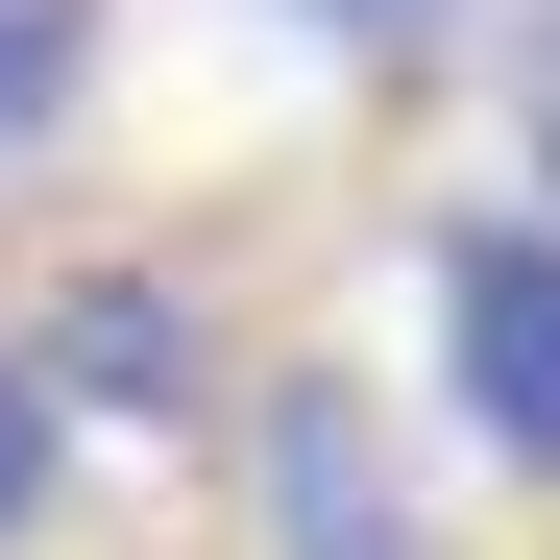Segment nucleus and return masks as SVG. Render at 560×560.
<instances>
[{"label": "nucleus", "mask_w": 560, "mask_h": 560, "mask_svg": "<svg viewBox=\"0 0 560 560\" xmlns=\"http://www.w3.org/2000/svg\"><path fill=\"white\" fill-rule=\"evenodd\" d=\"M439 390L512 488H560V220H439Z\"/></svg>", "instance_id": "1"}, {"label": "nucleus", "mask_w": 560, "mask_h": 560, "mask_svg": "<svg viewBox=\"0 0 560 560\" xmlns=\"http://www.w3.org/2000/svg\"><path fill=\"white\" fill-rule=\"evenodd\" d=\"M244 488H268V560H415V512H390V439H365V390H268L244 415Z\"/></svg>", "instance_id": "2"}, {"label": "nucleus", "mask_w": 560, "mask_h": 560, "mask_svg": "<svg viewBox=\"0 0 560 560\" xmlns=\"http://www.w3.org/2000/svg\"><path fill=\"white\" fill-rule=\"evenodd\" d=\"M25 390H49V439H73V415L171 439V415H196V317H171V268H98V293L25 341Z\"/></svg>", "instance_id": "3"}, {"label": "nucleus", "mask_w": 560, "mask_h": 560, "mask_svg": "<svg viewBox=\"0 0 560 560\" xmlns=\"http://www.w3.org/2000/svg\"><path fill=\"white\" fill-rule=\"evenodd\" d=\"M73 98H98V0H0V171L73 147Z\"/></svg>", "instance_id": "4"}, {"label": "nucleus", "mask_w": 560, "mask_h": 560, "mask_svg": "<svg viewBox=\"0 0 560 560\" xmlns=\"http://www.w3.org/2000/svg\"><path fill=\"white\" fill-rule=\"evenodd\" d=\"M73 512V439H49V390H25V341H0V560H25Z\"/></svg>", "instance_id": "5"}, {"label": "nucleus", "mask_w": 560, "mask_h": 560, "mask_svg": "<svg viewBox=\"0 0 560 560\" xmlns=\"http://www.w3.org/2000/svg\"><path fill=\"white\" fill-rule=\"evenodd\" d=\"M293 25H341V49H415V25H463V0H293Z\"/></svg>", "instance_id": "6"}]
</instances>
